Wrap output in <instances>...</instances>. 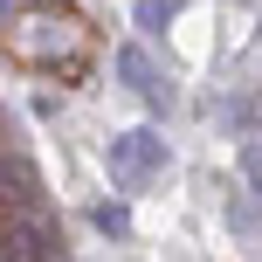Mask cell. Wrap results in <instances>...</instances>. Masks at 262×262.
Listing matches in <instances>:
<instances>
[{"instance_id":"7","label":"cell","mask_w":262,"mask_h":262,"mask_svg":"<svg viewBox=\"0 0 262 262\" xmlns=\"http://www.w3.org/2000/svg\"><path fill=\"white\" fill-rule=\"evenodd\" d=\"M55 76H62V83H83V76H90V55H69V62L55 69Z\"/></svg>"},{"instance_id":"5","label":"cell","mask_w":262,"mask_h":262,"mask_svg":"<svg viewBox=\"0 0 262 262\" xmlns=\"http://www.w3.org/2000/svg\"><path fill=\"white\" fill-rule=\"evenodd\" d=\"M172 14H180V0H138V28H145V35H166Z\"/></svg>"},{"instance_id":"6","label":"cell","mask_w":262,"mask_h":262,"mask_svg":"<svg viewBox=\"0 0 262 262\" xmlns=\"http://www.w3.org/2000/svg\"><path fill=\"white\" fill-rule=\"evenodd\" d=\"M242 180H249V200H262V138L242 145Z\"/></svg>"},{"instance_id":"10","label":"cell","mask_w":262,"mask_h":262,"mask_svg":"<svg viewBox=\"0 0 262 262\" xmlns=\"http://www.w3.org/2000/svg\"><path fill=\"white\" fill-rule=\"evenodd\" d=\"M242 7H255V0H242Z\"/></svg>"},{"instance_id":"9","label":"cell","mask_w":262,"mask_h":262,"mask_svg":"<svg viewBox=\"0 0 262 262\" xmlns=\"http://www.w3.org/2000/svg\"><path fill=\"white\" fill-rule=\"evenodd\" d=\"M7 7H14V0H0V14H7Z\"/></svg>"},{"instance_id":"2","label":"cell","mask_w":262,"mask_h":262,"mask_svg":"<svg viewBox=\"0 0 262 262\" xmlns=\"http://www.w3.org/2000/svg\"><path fill=\"white\" fill-rule=\"evenodd\" d=\"M104 166H111V186L138 193V186H152L159 172H166V138H159V131H118V138L104 145Z\"/></svg>"},{"instance_id":"3","label":"cell","mask_w":262,"mask_h":262,"mask_svg":"<svg viewBox=\"0 0 262 262\" xmlns=\"http://www.w3.org/2000/svg\"><path fill=\"white\" fill-rule=\"evenodd\" d=\"M111 62H118L124 90H138V97H145V104H152V111H172V83H166V69H159L152 55L138 49V41H124V49L111 55Z\"/></svg>"},{"instance_id":"1","label":"cell","mask_w":262,"mask_h":262,"mask_svg":"<svg viewBox=\"0 0 262 262\" xmlns=\"http://www.w3.org/2000/svg\"><path fill=\"white\" fill-rule=\"evenodd\" d=\"M62 228L41 207H0V262H55Z\"/></svg>"},{"instance_id":"8","label":"cell","mask_w":262,"mask_h":262,"mask_svg":"<svg viewBox=\"0 0 262 262\" xmlns=\"http://www.w3.org/2000/svg\"><path fill=\"white\" fill-rule=\"evenodd\" d=\"M255 124H262V97H255Z\"/></svg>"},{"instance_id":"4","label":"cell","mask_w":262,"mask_h":262,"mask_svg":"<svg viewBox=\"0 0 262 262\" xmlns=\"http://www.w3.org/2000/svg\"><path fill=\"white\" fill-rule=\"evenodd\" d=\"M90 221H97V235H131V207L124 200H97Z\"/></svg>"}]
</instances>
